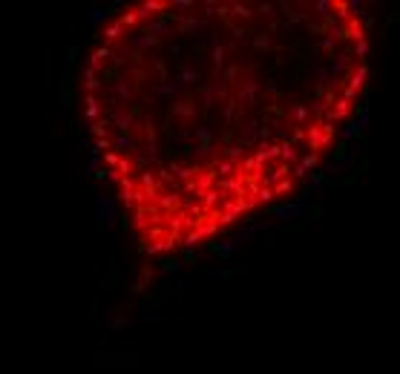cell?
<instances>
[{"instance_id": "1", "label": "cell", "mask_w": 400, "mask_h": 374, "mask_svg": "<svg viewBox=\"0 0 400 374\" xmlns=\"http://www.w3.org/2000/svg\"><path fill=\"white\" fill-rule=\"evenodd\" d=\"M363 58L340 3L116 17L89 61V127L141 233L182 245L294 193L354 110Z\"/></svg>"}]
</instances>
